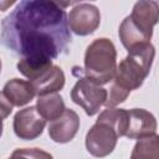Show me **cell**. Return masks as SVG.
Masks as SVG:
<instances>
[{"mask_svg":"<svg viewBox=\"0 0 159 159\" xmlns=\"http://www.w3.org/2000/svg\"><path fill=\"white\" fill-rule=\"evenodd\" d=\"M107 89L93 83L84 76L78 77L71 89V99L73 103L82 107L87 116H94L104 106L107 99Z\"/></svg>","mask_w":159,"mask_h":159,"instance_id":"6","label":"cell"},{"mask_svg":"<svg viewBox=\"0 0 159 159\" xmlns=\"http://www.w3.org/2000/svg\"><path fill=\"white\" fill-rule=\"evenodd\" d=\"M2 93L12 107H22L30 103L36 96L34 84L30 81L21 78H12L7 81L2 88Z\"/></svg>","mask_w":159,"mask_h":159,"instance_id":"11","label":"cell"},{"mask_svg":"<svg viewBox=\"0 0 159 159\" xmlns=\"http://www.w3.org/2000/svg\"><path fill=\"white\" fill-rule=\"evenodd\" d=\"M70 30L78 36L93 34L101 24V12L98 7L89 2L76 4L67 15Z\"/></svg>","mask_w":159,"mask_h":159,"instance_id":"7","label":"cell"},{"mask_svg":"<svg viewBox=\"0 0 159 159\" xmlns=\"http://www.w3.org/2000/svg\"><path fill=\"white\" fill-rule=\"evenodd\" d=\"M128 109L107 108L97 118L86 134V149L96 158L109 155L120 137L125 134Z\"/></svg>","mask_w":159,"mask_h":159,"instance_id":"2","label":"cell"},{"mask_svg":"<svg viewBox=\"0 0 159 159\" xmlns=\"http://www.w3.org/2000/svg\"><path fill=\"white\" fill-rule=\"evenodd\" d=\"M154 56L155 48L152 43L129 51L117 65L112 84L128 93L138 89L150 72Z\"/></svg>","mask_w":159,"mask_h":159,"instance_id":"4","label":"cell"},{"mask_svg":"<svg viewBox=\"0 0 159 159\" xmlns=\"http://www.w3.org/2000/svg\"><path fill=\"white\" fill-rule=\"evenodd\" d=\"M1 67H2V63H1V58H0V73H1Z\"/></svg>","mask_w":159,"mask_h":159,"instance_id":"19","label":"cell"},{"mask_svg":"<svg viewBox=\"0 0 159 159\" xmlns=\"http://www.w3.org/2000/svg\"><path fill=\"white\" fill-rule=\"evenodd\" d=\"M117 68V50L106 37L93 40L84 52L83 75L98 86L112 82Z\"/></svg>","mask_w":159,"mask_h":159,"instance_id":"5","label":"cell"},{"mask_svg":"<svg viewBox=\"0 0 159 159\" xmlns=\"http://www.w3.org/2000/svg\"><path fill=\"white\" fill-rule=\"evenodd\" d=\"M129 159H159V137L154 134L137 139Z\"/></svg>","mask_w":159,"mask_h":159,"instance_id":"14","label":"cell"},{"mask_svg":"<svg viewBox=\"0 0 159 159\" xmlns=\"http://www.w3.org/2000/svg\"><path fill=\"white\" fill-rule=\"evenodd\" d=\"M1 134H2V119L0 118V137H1Z\"/></svg>","mask_w":159,"mask_h":159,"instance_id":"18","label":"cell"},{"mask_svg":"<svg viewBox=\"0 0 159 159\" xmlns=\"http://www.w3.org/2000/svg\"><path fill=\"white\" fill-rule=\"evenodd\" d=\"M45 125L46 120L40 116L35 106H30L16 112L12 123L16 137L24 140H32L40 137Z\"/></svg>","mask_w":159,"mask_h":159,"instance_id":"8","label":"cell"},{"mask_svg":"<svg viewBox=\"0 0 159 159\" xmlns=\"http://www.w3.org/2000/svg\"><path fill=\"white\" fill-rule=\"evenodd\" d=\"M157 119L147 109H128V124L124 137L129 139H140L157 134Z\"/></svg>","mask_w":159,"mask_h":159,"instance_id":"9","label":"cell"},{"mask_svg":"<svg viewBox=\"0 0 159 159\" xmlns=\"http://www.w3.org/2000/svg\"><path fill=\"white\" fill-rule=\"evenodd\" d=\"M159 20V5L154 0H142L134 4L132 14L119 25L118 35L122 45L129 52L150 43L153 29Z\"/></svg>","mask_w":159,"mask_h":159,"instance_id":"3","label":"cell"},{"mask_svg":"<svg viewBox=\"0 0 159 159\" xmlns=\"http://www.w3.org/2000/svg\"><path fill=\"white\" fill-rule=\"evenodd\" d=\"M63 4L22 0L1 21L0 42L27 60H55L70 50L72 36Z\"/></svg>","mask_w":159,"mask_h":159,"instance_id":"1","label":"cell"},{"mask_svg":"<svg viewBox=\"0 0 159 159\" xmlns=\"http://www.w3.org/2000/svg\"><path fill=\"white\" fill-rule=\"evenodd\" d=\"M12 112V104L9 102V99L4 96L2 92H0V118L4 120L10 116Z\"/></svg>","mask_w":159,"mask_h":159,"instance_id":"16","label":"cell"},{"mask_svg":"<svg viewBox=\"0 0 159 159\" xmlns=\"http://www.w3.org/2000/svg\"><path fill=\"white\" fill-rule=\"evenodd\" d=\"M12 4H15V1H10V2H5V6H10V5H12ZM0 10L1 11H4V7H2V4L0 2Z\"/></svg>","mask_w":159,"mask_h":159,"instance_id":"17","label":"cell"},{"mask_svg":"<svg viewBox=\"0 0 159 159\" xmlns=\"http://www.w3.org/2000/svg\"><path fill=\"white\" fill-rule=\"evenodd\" d=\"M36 109L40 116L47 122H52L58 118L63 111L66 109L63 98L58 93H48L43 96H39L36 101Z\"/></svg>","mask_w":159,"mask_h":159,"instance_id":"13","label":"cell"},{"mask_svg":"<svg viewBox=\"0 0 159 159\" xmlns=\"http://www.w3.org/2000/svg\"><path fill=\"white\" fill-rule=\"evenodd\" d=\"M9 159H53V157L40 148L15 149Z\"/></svg>","mask_w":159,"mask_h":159,"instance_id":"15","label":"cell"},{"mask_svg":"<svg viewBox=\"0 0 159 159\" xmlns=\"http://www.w3.org/2000/svg\"><path fill=\"white\" fill-rule=\"evenodd\" d=\"M31 83L35 87L37 97L48 93H58V91H61L65 86V73L60 66L52 65Z\"/></svg>","mask_w":159,"mask_h":159,"instance_id":"12","label":"cell"},{"mask_svg":"<svg viewBox=\"0 0 159 159\" xmlns=\"http://www.w3.org/2000/svg\"><path fill=\"white\" fill-rule=\"evenodd\" d=\"M80 117L78 114L70 108H66L63 113L50 122L48 124V135L55 143L65 144L71 142L80 129Z\"/></svg>","mask_w":159,"mask_h":159,"instance_id":"10","label":"cell"}]
</instances>
